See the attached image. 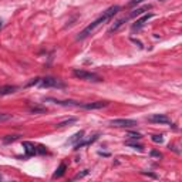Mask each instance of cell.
<instances>
[{
    "instance_id": "1",
    "label": "cell",
    "mask_w": 182,
    "mask_h": 182,
    "mask_svg": "<svg viewBox=\"0 0 182 182\" xmlns=\"http://www.w3.org/2000/svg\"><path fill=\"white\" fill-rule=\"evenodd\" d=\"M120 9H121V7H120V6H117V4H115V6L108 7L107 10H105L104 13H102L100 17H98L97 20H94V21H93L91 24H88V26L85 27L84 30L81 31L80 34H78V36H77V40H84V39H87L88 36H91V34H93L95 30H97L98 27H100V26H102V24H104L105 21H108V20H110L111 17H114L115 14H117L118 11H120Z\"/></svg>"
},
{
    "instance_id": "2",
    "label": "cell",
    "mask_w": 182,
    "mask_h": 182,
    "mask_svg": "<svg viewBox=\"0 0 182 182\" xmlns=\"http://www.w3.org/2000/svg\"><path fill=\"white\" fill-rule=\"evenodd\" d=\"M73 75L80 78V80H85V81H102V78L98 74L91 73V71H85V70H74L73 71Z\"/></svg>"
},
{
    "instance_id": "3",
    "label": "cell",
    "mask_w": 182,
    "mask_h": 182,
    "mask_svg": "<svg viewBox=\"0 0 182 182\" xmlns=\"http://www.w3.org/2000/svg\"><path fill=\"white\" fill-rule=\"evenodd\" d=\"M110 125L118 127V128H132V127H137L138 122L135 120H128V118H118V120H111Z\"/></svg>"
},
{
    "instance_id": "4",
    "label": "cell",
    "mask_w": 182,
    "mask_h": 182,
    "mask_svg": "<svg viewBox=\"0 0 182 182\" xmlns=\"http://www.w3.org/2000/svg\"><path fill=\"white\" fill-rule=\"evenodd\" d=\"M39 84H40L41 87H44V88L64 87V84H63V83H60V80H57V78H54V77H44V78H41Z\"/></svg>"
},
{
    "instance_id": "5",
    "label": "cell",
    "mask_w": 182,
    "mask_h": 182,
    "mask_svg": "<svg viewBox=\"0 0 182 182\" xmlns=\"http://www.w3.org/2000/svg\"><path fill=\"white\" fill-rule=\"evenodd\" d=\"M149 122H157V124H171V120L165 114H152L148 117Z\"/></svg>"
},
{
    "instance_id": "6",
    "label": "cell",
    "mask_w": 182,
    "mask_h": 182,
    "mask_svg": "<svg viewBox=\"0 0 182 182\" xmlns=\"http://www.w3.org/2000/svg\"><path fill=\"white\" fill-rule=\"evenodd\" d=\"M152 17H154V14H152V13H148V14H144L141 19H137V21H135V23L132 24V27H131L132 31H135V30L138 31L139 29H142V27H144V24L147 23L149 19H152Z\"/></svg>"
},
{
    "instance_id": "7",
    "label": "cell",
    "mask_w": 182,
    "mask_h": 182,
    "mask_svg": "<svg viewBox=\"0 0 182 182\" xmlns=\"http://www.w3.org/2000/svg\"><path fill=\"white\" fill-rule=\"evenodd\" d=\"M108 102L107 101H94V102H85V104H80L81 108L84 110H100V108L107 107Z\"/></svg>"
},
{
    "instance_id": "8",
    "label": "cell",
    "mask_w": 182,
    "mask_h": 182,
    "mask_svg": "<svg viewBox=\"0 0 182 182\" xmlns=\"http://www.w3.org/2000/svg\"><path fill=\"white\" fill-rule=\"evenodd\" d=\"M23 148H24V151H26V157L37 155V148H36V145L31 144V142L24 141L23 142Z\"/></svg>"
},
{
    "instance_id": "9",
    "label": "cell",
    "mask_w": 182,
    "mask_h": 182,
    "mask_svg": "<svg viewBox=\"0 0 182 182\" xmlns=\"http://www.w3.org/2000/svg\"><path fill=\"white\" fill-rule=\"evenodd\" d=\"M17 90H19L17 85H2V87H0V95L13 94V93H16Z\"/></svg>"
},
{
    "instance_id": "10",
    "label": "cell",
    "mask_w": 182,
    "mask_h": 182,
    "mask_svg": "<svg viewBox=\"0 0 182 182\" xmlns=\"http://www.w3.org/2000/svg\"><path fill=\"white\" fill-rule=\"evenodd\" d=\"M149 9H151V4H145V6H142V7H138V9H135V10L130 14L128 19H134V17H137V16H141V14H144L145 11L149 10Z\"/></svg>"
},
{
    "instance_id": "11",
    "label": "cell",
    "mask_w": 182,
    "mask_h": 182,
    "mask_svg": "<svg viewBox=\"0 0 182 182\" xmlns=\"http://www.w3.org/2000/svg\"><path fill=\"white\" fill-rule=\"evenodd\" d=\"M83 138H84V131H78V132H75V134L73 135V137H71V138L68 139L66 144H67V145H75L78 141H81Z\"/></svg>"
},
{
    "instance_id": "12",
    "label": "cell",
    "mask_w": 182,
    "mask_h": 182,
    "mask_svg": "<svg viewBox=\"0 0 182 182\" xmlns=\"http://www.w3.org/2000/svg\"><path fill=\"white\" fill-rule=\"evenodd\" d=\"M128 20V17H122V19H118L117 21H114V24H112L110 29H108V33H112V31H117L120 27L122 26V24L125 23V21Z\"/></svg>"
},
{
    "instance_id": "13",
    "label": "cell",
    "mask_w": 182,
    "mask_h": 182,
    "mask_svg": "<svg viewBox=\"0 0 182 182\" xmlns=\"http://www.w3.org/2000/svg\"><path fill=\"white\" fill-rule=\"evenodd\" d=\"M66 169H67V166H66V164H64V162H61V164H60V166H58V168H57V171L54 172L53 178H61V176L64 175Z\"/></svg>"
},
{
    "instance_id": "14",
    "label": "cell",
    "mask_w": 182,
    "mask_h": 182,
    "mask_svg": "<svg viewBox=\"0 0 182 182\" xmlns=\"http://www.w3.org/2000/svg\"><path fill=\"white\" fill-rule=\"evenodd\" d=\"M77 121V118H68V120H64V121H61V122H58L57 125H56V127H58V128H60V127H64V125H67V124H73V122H75Z\"/></svg>"
},
{
    "instance_id": "15",
    "label": "cell",
    "mask_w": 182,
    "mask_h": 182,
    "mask_svg": "<svg viewBox=\"0 0 182 182\" xmlns=\"http://www.w3.org/2000/svg\"><path fill=\"white\" fill-rule=\"evenodd\" d=\"M19 137H20V135H7V137H4V138H3V142H4V144L13 142V141H16Z\"/></svg>"
},
{
    "instance_id": "16",
    "label": "cell",
    "mask_w": 182,
    "mask_h": 182,
    "mask_svg": "<svg viewBox=\"0 0 182 182\" xmlns=\"http://www.w3.org/2000/svg\"><path fill=\"white\" fill-rule=\"evenodd\" d=\"M127 145L131 147L132 149H137V151H142V149H144V147H142L141 144H137V142H127Z\"/></svg>"
},
{
    "instance_id": "17",
    "label": "cell",
    "mask_w": 182,
    "mask_h": 182,
    "mask_svg": "<svg viewBox=\"0 0 182 182\" xmlns=\"http://www.w3.org/2000/svg\"><path fill=\"white\" fill-rule=\"evenodd\" d=\"M128 137H130L131 139H141V138H142V135L139 134V132H132V131L128 132Z\"/></svg>"
},
{
    "instance_id": "18",
    "label": "cell",
    "mask_w": 182,
    "mask_h": 182,
    "mask_svg": "<svg viewBox=\"0 0 182 182\" xmlns=\"http://www.w3.org/2000/svg\"><path fill=\"white\" fill-rule=\"evenodd\" d=\"M10 118H13V115H11V114H6V112H3V114H0V122L9 121Z\"/></svg>"
},
{
    "instance_id": "19",
    "label": "cell",
    "mask_w": 182,
    "mask_h": 182,
    "mask_svg": "<svg viewBox=\"0 0 182 182\" xmlns=\"http://www.w3.org/2000/svg\"><path fill=\"white\" fill-rule=\"evenodd\" d=\"M151 139L154 142H157V144H162V142H164V137H162V135H152Z\"/></svg>"
},
{
    "instance_id": "20",
    "label": "cell",
    "mask_w": 182,
    "mask_h": 182,
    "mask_svg": "<svg viewBox=\"0 0 182 182\" xmlns=\"http://www.w3.org/2000/svg\"><path fill=\"white\" fill-rule=\"evenodd\" d=\"M85 175H88V169H84V171H83V172H80V174H77V175H75L73 179H80V178H84Z\"/></svg>"
},
{
    "instance_id": "21",
    "label": "cell",
    "mask_w": 182,
    "mask_h": 182,
    "mask_svg": "<svg viewBox=\"0 0 182 182\" xmlns=\"http://www.w3.org/2000/svg\"><path fill=\"white\" fill-rule=\"evenodd\" d=\"M36 148H37V154H46V152H47L46 147H43V145H37Z\"/></svg>"
},
{
    "instance_id": "22",
    "label": "cell",
    "mask_w": 182,
    "mask_h": 182,
    "mask_svg": "<svg viewBox=\"0 0 182 182\" xmlns=\"http://www.w3.org/2000/svg\"><path fill=\"white\" fill-rule=\"evenodd\" d=\"M40 80L41 78H33V80L30 81V83H29V84H27V87H30V85H36V84H39V83H40Z\"/></svg>"
},
{
    "instance_id": "23",
    "label": "cell",
    "mask_w": 182,
    "mask_h": 182,
    "mask_svg": "<svg viewBox=\"0 0 182 182\" xmlns=\"http://www.w3.org/2000/svg\"><path fill=\"white\" fill-rule=\"evenodd\" d=\"M142 2H144V0H131V2L128 3V6L130 7H134V6H137V4L142 3Z\"/></svg>"
},
{
    "instance_id": "24",
    "label": "cell",
    "mask_w": 182,
    "mask_h": 182,
    "mask_svg": "<svg viewBox=\"0 0 182 182\" xmlns=\"http://www.w3.org/2000/svg\"><path fill=\"white\" fill-rule=\"evenodd\" d=\"M30 111L36 114V112H44L46 110H44V108H30Z\"/></svg>"
},
{
    "instance_id": "25",
    "label": "cell",
    "mask_w": 182,
    "mask_h": 182,
    "mask_svg": "<svg viewBox=\"0 0 182 182\" xmlns=\"http://www.w3.org/2000/svg\"><path fill=\"white\" fill-rule=\"evenodd\" d=\"M151 155L152 157H158V158H162V154H161V152H158V151H155V149H154V151H151Z\"/></svg>"
},
{
    "instance_id": "26",
    "label": "cell",
    "mask_w": 182,
    "mask_h": 182,
    "mask_svg": "<svg viewBox=\"0 0 182 182\" xmlns=\"http://www.w3.org/2000/svg\"><path fill=\"white\" fill-rule=\"evenodd\" d=\"M131 40H132V43H135V44H137V46H138V47H139V48H142V43H141V41H138V40H135V39H131Z\"/></svg>"
},
{
    "instance_id": "27",
    "label": "cell",
    "mask_w": 182,
    "mask_h": 182,
    "mask_svg": "<svg viewBox=\"0 0 182 182\" xmlns=\"http://www.w3.org/2000/svg\"><path fill=\"white\" fill-rule=\"evenodd\" d=\"M144 175H148V176H152V178H157V175L155 174H149V172H142Z\"/></svg>"
},
{
    "instance_id": "28",
    "label": "cell",
    "mask_w": 182,
    "mask_h": 182,
    "mask_svg": "<svg viewBox=\"0 0 182 182\" xmlns=\"http://www.w3.org/2000/svg\"><path fill=\"white\" fill-rule=\"evenodd\" d=\"M2 26H3V21L0 20V29H2Z\"/></svg>"
},
{
    "instance_id": "29",
    "label": "cell",
    "mask_w": 182,
    "mask_h": 182,
    "mask_svg": "<svg viewBox=\"0 0 182 182\" xmlns=\"http://www.w3.org/2000/svg\"><path fill=\"white\" fill-rule=\"evenodd\" d=\"M2 178H3V176H2V175H0V181H2Z\"/></svg>"
},
{
    "instance_id": "30",
    "label": "cell",
    "mask_w": 182,
    "mask_h": 182,
    "mask_svg": "<svg viewBox=\"0 0 182 182\" xmlns=\"http://www.w3.org/2000/svg\"><path fill=\"white\" fill-rule=\"evenodd\" d=\"M159 2H164V0H159Z\"/></svg>"
}]
</instances>
